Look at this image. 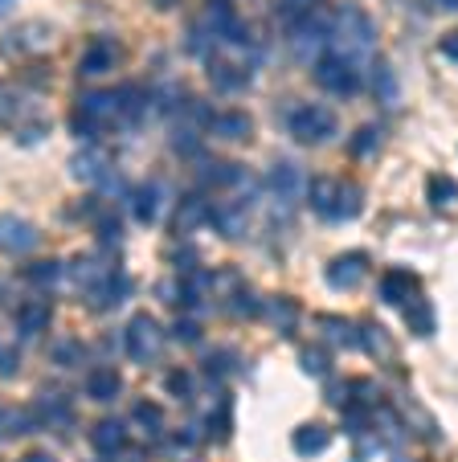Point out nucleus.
Masks as SVG:
<instances>
[{
  "instance_id": "f257e3e1",
  "label": "nucleus",
  "mask_w": 458,
  "mask_h": 462,
  "mask_svg": "<svg viewBox=\"0 0 458 462\" xmlns=\"http://www.w3.org/2000/svg\"><path fill=\"white\" fill-rule=\"evenodd\" d=\"M336 58L352 61V66H364V61L372 58V50H377V25H372V17L364 9H356V5H340L336 13H332V45H328Z\"/></svg>"
},
{
  "instance_id": "f03ea898",
  "label": "nucleus",
  "mask_w": 458,
  "mask_h": 462,
  "mask_svg": "<svg viewBox=\"0 0 458 462\" xmlns=\"http://www.w3.org/2000/svg\"><path fill=\"white\" fill-rule=\"evenodd\" d=\"M123 348H127V356L136 365H152L160 356V348H164V328L144 311L131 315L127 328H123Z\"/></svg>"
},
{
  "instance_id": "7ed1b4c3",
  "label": "nucleus",
  "mask_w": 458,
  "mask_h": 462,
  "mask_svg": "<svg viewBox=\"0 0 458 462\" xmlns=\"http://www.w3.org/2000/svg\"><path fill=\"white\" fill-rule=\"evenodd\" d=\"M336 115L328 111V106L320 103H307V106H294L291 115H286V131H291L299 143H328L332 135H336Z\"/></svg>"
},
{
  "instance_id": "20e7f679",
  "label": "nucleus",
  "mask_w": 458,
  "mask_h": 462,
  "mask_svg": "<svg viewBox=\"0 0 458 462\" xmlns=\"http://www.w3.org/2000/svg\"><path fill=\"white\" fill-rule=\"evenodd\" d=\"M294 58H303V61H320L323 53H328V45H332V17L328 13H312V17H303L299 25H294Z\"/></svg>"
},
{
  "instance_id": "39448f33",
  "label": "nucleus",
  "mask_w": 458,
  "mask_h": 462,
  "mask_svg": "<svg viewBox=\"0 0 458 462\" xmlns=\"http://www.w3.org/2000/svg\"><path fill=\"white\" fill-rule=\"evenodd\" d=\"M315 82H320L323 90H332V95L348 98V95L360 90V66L336 58V53H323V58L315 61Z\"/></svg>"
},
{
  "instance_id": "423d86ee",
  "label": "nucleus",
  "mask_w": 458,
  "mask_h": 462,
  "mask_svg": "<svg viewBox=\"0 0 458 462\" xmlns=\"http://www.w3.org/2000/svg\"><path fill=\"white\" fill-rule=\"evenodd\" d=\"M266 192L275 197L278 213H286L303 197V192H307V176H303L299 164H291V160H278V164L270 168V176H266Z\"/></svg>"
},
{
  "instance_id": "0eeeda50",
  "label": "nucleus",
  "mask_w": 458,
  "mask_h": 462,
  "mask_svg": "<svg viewBox=\"0 0 458 462\" xmlns=\"http://www.w3.org/2000/svg\"><path fill=\"white\" fill-rule=\"evenodd\" d=\"M209 226L221 237H234L242 242L250 234V197H229V201H217L213 213H209Z\"/></svg>"
},
{
  "instance_id": "6e6552de",
  "label": "nucleus",
  "mask_w": 458,
  "mask_h": 462,
  "mask_svg": "<svg viewBox=\"0 0 458 462\" xmlns=\"http://www.w3.org/2000/svg\"><path fill=\"white\" fill-rule=\"evenodd\" d=\"M79 115H87V119L103 131L115 127V123H123V95L119 90H90V95H82Z\"/></svg>"
},
{
  "instance_id": "1a4fd4ad",
  "label": "nucleus",
  "mask_w": 458,
  "mask_h": 462,
  "mask_svg": "<svg viewBox=\"0 0 458 462\" xmlns=\"http://www.w3.org/2000/svg\"><path fill=\"white\" fill-rule=\"evenodd\" d=\"M364 274H369V254L348 250V254H340V258L328 262L323 279H328V287H336V291H352L356 282L364 279Z\"/></svg>"
},
{
  "instance_id": "9d476101",
  "label": "nucleus",
  "mask_w": 458,
  "mask_h": 462,
  "mask_svg": "<svg viewBox=\"0 0 458 462\" xmlns=\"http://www.w3.org/2000/svg\"><path fill=\"white\" fill-rule=\"evenodd\" d=\"M250 74H254V61H221V58L209 61V82L221 95H242L250 87Z\"/></svg>"
},
{
  "instance_id": "9b49d317",
  "label": "nucleus",
  "mask_w": 458,
  "mask_h": 462,
  "mask_svg": "<svg viewBox=\"0 0 458 462\" xmlns=\"http://www.w3.org/2000/svg\"><path fill=\"white\" fill-rule=\"evenodd\" d=\"M70 176L82 184H103L115 176V168H111V160H107L103 148H82V152H74V160H70Z\"/></svg>"
},
{
  "instance_id": "f8f14e48",
  "label": "nucleus",
  "mask_w": 458,
  "mask_h": 462,
  "mask_svg": "<svg viewBox=\"0 0 458 462\" xmlns=\"http://www.w3.org/2000/svg\"><path fill=\"white\" fill-rule=\"evenodd\" d=\"M115 66H119V45H115L111 37L90 42L87 53L79 58V74H82V79H103V74H111Z\"/></svg>"
},
{
  "instance_id": "ddd939ff",
  "label": "nucleus",
  "mask_w": 458,
  "mask_h": 462,
  "mask_svg": "<svg viewBox=\"0 0 458 462\" xmlns=\"http://www.w3.org/2000/svg\"><path fill=\"white\" fill-rule=\"evenodd\" d=\"M37 245V226L17 213H5L0 217V250L5 254H29Z\"/></svg>"
},
{
  "instance_id": "4468645a",
  "label": "nucleus",
  "mask_w": 458,
  "mask_h": 462,
  "mask_svg": "<svg viewBox=\"0 0 458 462\" xmlns=\"http://www.w3.org/2000/svg\"><path fill=\"white\" fill-rule=\"evenodd\" d=\"M131 291H136V287H131L127 274L111 271L95 291H87V295H90V307H98V311H111V307H119L123 299H131Z\"/></svg>"
},
{
  "instance_id": "2eb2a0df",
  "label": "nucleus",
  "mask_w": 458,
  "mask_h": 462,
  "mask_svg": "<svg viewBox=\"0 0 458 462\" xmlns=\"http://www.w3.org/2000/svg\"><path fill=\"white\" fill-rule=\"evenodd\" d=\"M50 319H53L50 299H29V303H21V311H17V332L25 336V340H33V336H42L45 328H50Z\"/></svg>"
},
{
  "instance_id": "dca6fc26",
  "label": "nucleus",
  "mask_w": 458,
  "mask_h": 462,
  "mask_svg": "<svg viewBox=\"0 0 458 462\" xmlns=\"http://www.w3.org/2000/svg\"><path fill=\"white\" fill-rule=\"evenodd\" d=\"M33 418H37V421H45L50 430H66V426H74V410H70V397H61V393H45V397H37Z\"/></svg>"
},
{
  "instance_id": "f3484780",
  "label": "nucleus",
  "mask_w": 458,
  "mask_h": 462,
  "mask_svg": "<svg viewBox=\"0 0 458 462\" xmlns=\"http://www.w3.org/2000/svg\"><path fill=\"white\" fill-rule=\"evenodd\" d=\"M37 106H33V95L17 87H0V123H9V127H25L21 119H29Z\"/></svg>"
},
{
  "instance_id": "a211bd4d",
  "label": "nucleus",
  "mask_w": 458,
  "mask_h": 462,
  "mask_svg": "<svg viewBox=\"0 0 458 462\" xmlns=\"http://www.w3.org/2000/svg\"><path fill=\"white\" fill-rule=\"evenodd\" d=\"M209 131H213L217 140L242 143V140H250L254 119H250V115H246V111H221V115H213V123H209Z\"/></svg>"
},
{
  "instance_id": "6ab92c4d",
  "label": "nucleus",
  "mask_w": 458,
  "mask_h": 462,
  "mask_svg": "<svg viewBox=\"0 0 458 462\" xmlns=\"http://www.w3.org/2000/svg\"><path fill=\"white\" fill-rule=\"evenodd\" d=\"M209 213H213V205H209L201 192H192V197H184V201L176 205L173 229H176V234H192V229H201L209 221Z\"/></svg>"
},
{
  "instance_id": "aec40b11",
  "label": "nucleus",
  "mask_w": 458,
  "mask_h": 462,
  "mask_svg": "<svg viewBox=\"0 0 458 462\" xmlns=\"http://www.w3.org/2000/svg\"><path fill=\"white\" fill-rule=\"evenodd\" d=\"M409 299H417V279L409 271H389L380 279V303L406 307Z\"/></svg>"
},
{
  "instance_id": "412c9836",
  "label": "nucleus",
  "mask_w": 458,
  "mask_h": 462,
  "mask_svg": "<svg viewBox=\"0 0 458 462\" xmlns=\"http://www.w3.org/2000/svg\"><path fill=\"white\" fill-rule=\"evenodd\" d=\"M160 205H164V184L160 180H147L131 192V213H136V221H144V226L160 217Z\"/></svg>"
},
{
  "instance_id": "4be33fe9",
  "label": "nucleus",
  "mask_w": 458,
  "mask_h": 462,
  "mask_svg": "<svg viewBox=\"0 0 458 462\" xmlns=\"http://www.w3.org/2000/svg\"><path fill=\"white\" fill-rule=\"evenodd\" d=\"M262 315H266V323H275L283 336H291L294 328H299V303H294V299H286V295L266 299V303H262Z\"/></svg>"
},
{
  "instance_id": "5701e85b",
  "label": "nucleus",
  "mask_w": 458,
  "mask_h": 462,
  "mask_svg": "<svg viewBox=\"0 0 458 462\" xmlns=\"http://www.w3.org/2000/svg\"><path fill=\"white\" fill-rule=\"evenodd\" d=\"M291 446H294V454H303V458H315V454H323V450L332 446V430H323V426H315V421H307V426L294 430Z\"/></svg>"
},
{
  "instance_id": "b1692460",
  "label": "nucleus",
  "mask_w": 458,
  "mask_h": 462,
  "mask_svg": "<svg viewBox=\"0 0 458 462\" xmlns=\"http://www.w3.org/2000/svg\"><path fill=\"white\" fill-rule=\"evenodd\" d=\"M364 87H369L372 95H377L385 106H393V103H397V79H393L389 61H372V66H369V74H364Z\"/></svg>"
},
{
  "instance_id": "393cba45",
  "label": "nucleus",
  "mask_w": 458,
  "mask_h": 462,
  "mask_svg": "<svg viewBox=\"0 0 458 462\" xmlns=\"http://www.w3.org/2000/svg\"><path fill=\"white\" fill-rule=\"evenodd\" d=\"M123 393V376L115 373V368H95V373L87 376V397L90 402H115Z\"/></svg>"
},
{
  "instance_id": "a878e982",
  "label": "nucleus",
  "mask_w": 458,
  "mask_h": 462,
  "mask_svg": "<svg viewBox=\"0 0 458 462\" xmlns=\"http://www.w3.org/2000/svg\"><path fill=\"white\" fill-rule=\"evenodd\" d=\"M320 328H323V340L336 344V348H360V328H352L340 315H320Z\"/></svg>"
},
{
  "instance_id": "bb28decb",
  "label": "nucleus",
  "mask_w": 458,
  "mask_h": 462,
  "mask_svg": "<svg viewBox=\"0 0 458 462\" xmlns=\"http://www.w3.org/2000/svg\"><path fill=\"white\" fill-rule=\"evenodd\" d=\"M360 209H364V189H360V184H352V180H340L336 205H332V217L328 221H352Z\"/></svg>"
},
{
  "instance_id": "cd10ccee",
  "label": "nucleus",
  "mask_w": 458,
  "mask_h": 462,
  "mask_svg": "<svg viewBox=\"0 0 458 462\" xmlns=\"http://www.w3.org/2000/svg\"><path fill=\"white\" fill-rule=\"evenodd\" d=\"M336 192H340V180H332V176H315V180L307 184V201H312L315 217H323V221L332 217V205H336Z\"/></svg>"
},
{
  "instance_id": "c85d7f7f",
  "label": "nucleus",
  "mask_w": 458,
  "mask_h": 462,
  "mask_svg": "<svg viewBox=\"0 0 458 462\" xmlns=\"http://www.w3.org/2000/svg\"><path fill=\"white\" fill-rule=\"evenodd\" d=\"M131 426H136L147 442H156V438L164 434V413H160V405H152V402H136V410H131Z\"/></svg>"
},
{
  "instance_id": "c756f323",
  "label": "nucleus",
  "mask_w": 458,
  "mask_h": 462,
  "mask_svg": "<svg viewBox=\"0 0 458 462\" xmlns=\"http://www.w3.org/2000/svg\"><path fill=\"white\" fill-rule=\"evenodd\" d=\"M90 442H95L98 454H119L127 446V430H123V421H98Z\"/></svg>"
},
{
  "instance_id": "7c9ffc66",
  "label": "nucleus",
  "mask_w": 458,
  "mask_h": 462,
  "mask_svg": "<svg viewBox=\"0 0 458 462\" xmlns=\"http://www.w3.org/2000/svg\"><path fill=\"white\" fill-rule=\"evenodd\" d=\"M401 311H406V323H409V332H414V336H434V307H430V299H409Z\"/></svg>"
},
{
  "instance_id": "2f4dec72",
  "label": "nucleus",
  "mask_w": 458,
  "mask_h": 462,
  "mask_svg": "<svg viewBox=\"0 0 458 462\" xmlns=\"http://www.w3.org/2000/svg\"><path fill=\"white\" fill-rule=\"evenodd\" d=\"M242 180H246L242 164H209L205 172H201L205 189H234V184H242Z\"/></svg>"
},
{
  "instance_id": "473e14b6",
  "label": "nucleus",
  "mask_w": 458,
  "mask_h": 462,
  "mask_svg": "<svg viewBox=\"0 0 458 462\" xmlns=\"http://www.w3.org/2000/svg\"><path fill=\"white\" fill-rule=\"evenodd\" d=\"M425 197H430V205L446 209V205H454V201H458V184L450 180V176H438V172H434L430 180H425Z\"/></svg>"
},
{
  "instance_id": "72a5a7b5",
  "label": "nucleus",
  "mask_w": 458,
  "mask_h": 462,
  "mask_svg": "<svg viewBox=\"0 0 458 462\" xmlns=\"http://www.w3.org/2000/svg\"><path fill=\"white\" fill-rule=\"evenodd\" d=\"M377 148H380V131L377 127H356L352 131V143H348V152H352L356 160L377 156Z\"/></svg>"
},
{
  "instance_id": "f704fd0d",
  "label": "nucleus",
  "mask_w": 458,
  "mask_h": 462,
  "mask_svg": "<svg viewBox=\"0 0 458 462\" xmlns=\"http://www.w3.org/2000/svg\"><path fill=\"white\" fill-rule=\"evenodd\" d=\"M25 279L33 282V287H53V282L61 279V262H50V258H45V262H33V266L25 271Z\"/></svg>"
},
{
  "instance_id": "c9c22d12",
  "label": "nucleus",
  "mask_w": 458,
  "mask_h": 462,
  "mask_svg": "<svg viewBox=\"0 0 458 462\" xmlns=\"http://www.w3.org/2000/svg\"><path fill=\"white\" fill-rule=\"evenodd\" d=\"M164 389H168V397H176V402H192V376L184 373V368H176V373L164 376Z\"/></svg>"
},
{
  "instance_id": "e433bc0d",
  "label": "nucleus",
  "mask_w": 458,
  "mask_h": 462,
  "mask_svg": "<svg viewBox=\"0 0 458 462\" xmlns=\"http://www.w3.org/2000/svg\"><path fill=\"white\" fill-rule=\"evenodd\" d=\"M299 365H303V373L323 376V373H328V365H332V356L323 348H303L299 352Z\"/></svg>"
},
{
  "instance_id": "4c0bfd02",
  "label": "nucleus",
  "mask_w": 458,
  "mask_h": 462,
  "mask_svg": "<svg viewBox=\"0 0 458 462\" xmlns=\"http://www.w3.org/2000/svg\"><path fill=\"white\" fill-rule=\"evenodd\" d=\"M312 13H320V0H283V17L294 21V25L303 17H312Z\"/></svg>"
},
{
  "instance_id": "58836bf2",
  "label": "nucleus",
  "mask_w": 458,
  "mask_h": 462,
  "mask_svg": "<svg viewBox=\"0 0 458 462\" xmlns=\"http://www.w3.org/2000/svg\"><path fill=\"white\" fill-rule=\"evenodd\" d=\"M82 360V344L79 340H66V344H58V348H53V365L58 368H74Z\"/></svg>"
},
{
  "instance_id": "ea45409f",
  "label": "nucleus",
  "mask_w": 458,
  "mask_h": 462,
  "mask_svg": "<svg viewBox=\"0 0 458 462\" xmlns=\"http://www.w3.org/2000/svg\"><path fill=\"white\" fill-rule=\"evenodd\" d=\"M360 348H369V352H385V348H389V340H385V332H380L377 323H364V328H360Z\"/></svg>"
},
{
  "instance_id": "a19ab883",
  "label": "nucleus",
  "mask_w": 458,
  "mask_h": 462,
  "mask_svg": "<svg viewBox=\"0 0 458 462\" xmlns=\"http://www.w3.org/2000/svg\"><path fill=\"white\" fill-rule=\"evenodd\" d=\"M209 434H213L217 438V442H221V438L225 434H229V405H217V410L213 413H209Z\"/></svg>"
},
{
  "instance_id": "79ce46f5",
  "label": "nucleus",
  "mask_w": 458,
  "mask_h": 462,
  "mask_svg": "<svg viewBox=\"0 0 458 462\" xmlns=\"http://www.w3.org/2000/svg\"><path fill=\"white\" fill-rule=\"evenodd\" d=\"M173 332H176V340H181V344H197V340H201L197 319H181V323L173 328Z\"/></svg>"
},
{
  "instance_id": "37998d69",
  "label": "nucleus",
  "mask_w": 458,
  "mask_h": 462,
  "mask_svg": "<svg viewBox=\"0 0 458 462\" xmlns=\"http://www.w3.org/2000/svg\"><path fill=\"white\" fill-rule=\"evenodd\" d=\"M442 53H446V58L458 66V29H450V33L442 37Z\"/></svg>"
},
{
  "instance_id": "c03bdc74",
  "label": "nucleus",
  "mask_w": 458,
  "mask_h": 462,
  "mask_svg": "<svg viewBox=\"0 0 458 462\" xmlns=\"http://www.w3.org/2000/svg\"><path fill=\"white\" fill-rule=\"evenodd\" d=\"M17 373V356L13 352H0V376H13Z\"/></svg>"
},
{
  "instance_id": "a18cd8bd",
  "label": "nucleus",
  "mask_w": 458,
  "mask_h": 462,
  "mask_svg": "<svg viewBox=\"0 0 458 462\" xmlns=\"http://www.w3.org/2000/svg\"><path fill=\"white\" fill-rule=\"evenodd\" d=\"M21 462H53V458H50V454H25Z\"/></svg>"
},
{
  "instance_id": "49530a36",
  "label": "nucleus",
  "mask_w": 458,
  "mask_h": 462,
  "mask_svg": "<svg viewBox=\"0 0 458 462\" xmlns=\"http://www.w3.org/2000/svg\"><path fill=\"white\" fill-rule=\"evenodd\" d=\"M13 5H17V0H0V17H5V13H13Z\"/></svg>"
},
{
  "instance_id": "de8ad7c7",
  "label": "nucleus",
  "mask_w": 458,
  "mask_h": 462,
  "mask_svg": "<svg viewBox=\"0 0 458 462\" xmlns=\"http://www.w3.org/2000/svg\"><path fill=\"white\" fill-rule=\"evenodd\" d=\"M442 9H458V0H438Z\"/></svg>"
},
{
  "instance_id": "09e8293b",
  "label": "nucleus",
  "mask_w": 458,
  "mask_h": 462,
  "mask_svg": "<svg viewBox=\"0 0 458 462\" xmlns=\"http://www.w3.org/2000/svg\"><path fill=\"white\" fill-rule=\"evenodd\" d=\"M5 421H9V410H0V434H5Z\"/></svg>"
},
{
  "instance_id": "8fccbe9b",
  "label": "nucleus",
  "mask_w": 458,
  "mask_h": 462,
  "mask_svg": "<svg viewBox=\"0 0 458 462\" xmlns=\"http://www.w3.org/2000/svg\"><path fill=\"white\" fill-rule=\"evenodd\" d=\"M160 5H168V0H160Z\"/></svg>"
},
{
  "instance_id": "3c124183",
  "label": "nucleus",
  "mask_w": 458,
  "mask_h": 462,
  "mask_svg": "<svg viewBox=\"0 0 458 462\" xmlns=\"http://www.w3.org/2000/svg\"><path fill=\"white\" fill-rule=\"evenodd\" d=\"M397 462H406V458H397Z\"/></svg>"
}]
</instances>
